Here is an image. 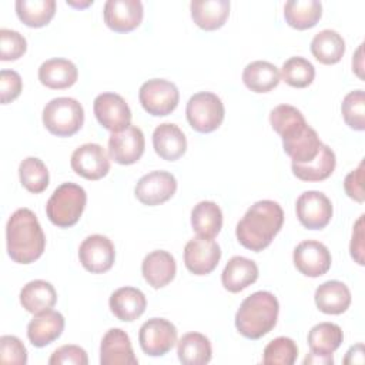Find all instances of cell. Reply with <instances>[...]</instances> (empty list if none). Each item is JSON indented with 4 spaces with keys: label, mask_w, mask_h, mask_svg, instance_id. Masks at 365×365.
I'll return each mask as SVG.
<instances>
[{
    "label": "cell",
    "mask_w": 365,
    "mask_h": 365,
    "mask_svg": "<svg viewBox=\"0 0 365 365\" xmlns=\"http://www.w3.org/2000/svg\"><path fill=\"white\" fill-rule=\"evenodd\" d=\"M284 224L281 205L271 200H261L252 204L238 221L235 235L238 242L254 252L267 248Z\"/></svg>",
    "instance_id": "1"
},
{
    "label": "cell",
    "mask_w": 365,
    "mask_h": 365,
    "mask_svg": "<svg viewBox=\"0 0 365 365\" xmlns=\"http://www.w3.org/2000/svg\"><path fill=\"white\" fill-rule=\"evenodd\" d=\"M7 254L17 264L37 261L46 248V235L36 214L29 208L16 210L6 225Z\"/></svg>",
    "instance_id": "2"
},
{
    "label": "cell",
    "mask_w": 365,
    "mask_h": 365,
    "mask_svg": "<svg viewBox=\"0 0 365 365\" xmlns=\"http://www.w3.org/2000/svg\"><path fill=\"white\" fill-rule=\"evenodd\" d=\"M279 304L269 291H257L248 295L235 314L237 331L248 339H259L277 325Z\"/></svg>",
    "instance_id": "3"
},
{
    "label": "cell",
    "mask_w": 365,
    "mask_h": 365,
    "mask_svg": "<svg viewBox=\"0 0 365 365\" xmlns=\"http://www.w3.org/2000/svg\"><path fill=\"white\" fill-rule=\"evenodd\" d=\"M87 202V194L83 187L74 182L58 185L46 204L48 220L60 227L68 228L78 222Z\"/></svg>",
    "instance_id": "4"
},
{
    "label": "cell",
    "mask_w": 365,
    "mask_h": 365,
    "mask_svg": "<svg viewBox=\"0 0 365 365\" xmlns=\"http://www.w3.org/2000/svg\"><path fill=\"white\" fill-rule=\"evenodd\" d=\"M83 123L84 108L76 98L57 97L43 108V124L57 137L74 135L83 127Z\"/></svg>",
    "instance_id": "5"
},
{
    "label": "cell",
    "mask_w": 365,
    "mask_h": 365,
    "mask_svg": "<svg viewBox=\"0 0 365 365\" xmlns=\"http://www.w3.org/2000/svg\"><path fill=\"white\" fill-rule=\"evenodd\" d=\"M185 114L188 124L198 133H212L224 121L225 110L221 98L210 91H200L190 97Z\"/></svg>",
    "instance_id": "6"
},
{
    "label": "cell",
    "mask_w": 365,
    "mask_h": 365,
    "mask_svg": "<svg viewBox=\"0 0 365 365\" xmlns=\"http://www.w3.org/2000/svg\"><path fill=\"white\" fill-rule=\"evenodd\" d=\"M138 98L148 114L154 117H164L177 108L180 91L177 86L168 80L151 78L140 87Z\"/></svg>",
    "instance_id": "7"
},
{
    "label": "cell",
    "mask_w": 365,
    "mask_h": 365,
    "mask_svg": "<svg viewBox=\"0 0 365 365\" xmlns=\"http://www.w3.org/2000/svg\"><path fill=\"white\" fill-rule=\"evenodd\" d=\"M138 342L144 354L150 356H163L175 345L177 328L165 318H151L141 325Z\"/></svg>",
    "instance_id": "8"
},
{
    "label": "cell",
    "mask_w": 365,
    "mask_h": 365,
    "mask_svg": "<svg viewBox=\"0 0 365 365\" xmlns=\"http://www.w3.org/2000/svg\"><path fill=\"white\" fill-rule=\"evenodd\" d=\"M93 110L100 125L111 133H118L131 123V110L117 93L98 94L94 98Z\"/></svg>",
    "instance_id": "9"
},
{
    "label": "cell",
    "mask_w": 365,
    "mask_h": 365,
    "mask_svg": "<svg viewBox=\"0 0 365 365\" xmlns=\"http://www.w3.org/2000/svg\"><path fill=\"white\" fill-rule=\"evenodd\" d=\"M78 259L84 269L91 274L107 272L115 259L114 244L106 235H88L78 247Z\"/></svg>",
    "instance_id": "10"
},
{
    "label": "cell",
    "mask_w": 365,
    "mask_h": 365,
    "mask_svg": "<svg viewBox=\"0 0 365 365\" xmlns=\"http://www.w3.org/2000/svg\"><path fill=\"white\" fill-rule=\"evenodd\" d=\"M177 191V180L168 171H151L143 175L134 188L137 200L144 205H160Z\"/></svg>",
    "instance_id": "11"
},
{
    "label": "cell",
    "mask_w": 365,
    "mask_h": 365,
    "mask_svg": "<svg viewBox=\"0 0 365 365\" xmlns=\"http://www.w3.org/2000/svg\"><path fill=\"white\" fill-rule=\"evenodd\" d=\"M299 222L308 230H322L332 218L331 200L321 191L302 192L295 204Z\"/></svg>",
    "instance_id": "12"
},
{
    "label": "cell",
    "mask_w": 365,
    "mask_h": 365,
    "mask_svg": "<svg viewBox=\"0 0 365 365\" xmlns=\"http://www.w3.org/2000/svg\"><path fill=\"white\" fill-rule=\"evenodd\" d=\"M221 258V248L212 238L194 237L184 247V264L194 275L212 272Z\"/></svg>",
    "instance_id": "13"
},
{
    "label": "cell",
    "mask_w": 365,
    "mask_h": 365,
    "mask_svg": "<svg viewBox=\"0 0 365 365\" xmlns=\"http://www.w3.org/2000/svg\"><path fill=\"white\" fill-rule=\"evenodd\" d=\"M70 165L80 177L94 181L107 175L110 171V158L100 144L87 143L73 151Z\"/></svg>",
    "instance_id": "14"
},
{
    "label": "cell",
    "mask_w": 365,
    "mask_h": 365,
    "mask_svg": "<svg viewBox=\"0 0 365 365\" xmlns=\"http://www.w3.org/2000/svg\"><path fill=\"white\" fill-rule=\"evenodd\" d=\"M295 268L305 277L317 278L328 272L331 268V252L319 241L305 240L299 242L292 254Z\"/></svg>",
    "instance_id": "15"
},
{
    "label": "cell",
    "mask_w": 365,
    "mask_h": 365,
    "mask_svg": "<svg viewBox=\"0 0 365 365\" xmlns=\"http://www.w3.org/2000/svg\"><path fill=\"white\" fill-rule=\"evenodd\" d=\"M144 148L145 138L137 125L130 124L118 133H111L108 138V155L121 165L137 163L144 154Z\"/></svg>",
    "instance_id": "16"
},
{
    "label": "cell",
    "mask_w": 365,
    "mask_h": 365,
    "mask_svg": "<svg viewBox=\"0 0 365 365\" xmlns=\"http://www.w3.org/2000/svg\"><path fill=\"white\" fill-rule=\"evenodd\" d=\"M143 14L144 9L140 0H107L103 10L106 26L117 33H128L137 29Z\"/></svg>",
    "instance_id": "17"
},
{
    "label": "cell",
    "mask_w": 365,
    "mask_h": 365,
    "mask_svg": "<svg viewBox=\"0 0 365 365\" xmlns=\"http://www.w3.org/2000/svg\"><path fill=\"white\" fill-rule=\"evenodd\" d=\"M101 365H137L130 336L120 328L108 329L100 344Z\"/></svg>",
    "instance_id": "18"
},
{
    "label": "cell",
    "mask_w": 365,
    "mask_h": 365,
    "mask_svg": "<svg viewBox=\"0 0 365 365\" xmlns=\"http://www.w3.org/2000/svg\"><path fill=\"white\" fill-rule=\"evenodd\" d=\"M64 324V317L58 311L47 309L38 312L27 325V338L34 346L43 348L63 334Z\"/></svg>",
    "instance_id": "19"
},
{
    "label": "cell",
    "mask_w": 365,
    "mask_h": 365,
    "mask_svg": "<svg viewBox=\"0 0 365 365\" xmlns=\"http://www.w3.org/2000/svg\"><path fill=\"white\" fill-rule=\"evenodd\" d=\"M141 272L148 285L158 289L168 285L174 279L177 264L168 251L155 250L144 257Z\"/></svg>",
    "instance_id": "20"
},
{
    "label": "cell",
    "mask_w": 365,
    "mask_h": 365,
    "mask_svg": "<svg viewBox=\"0 0 365 365\" xmlns=\"http://www.w3.org/2000/svg\"><path fill=\"white\" fill-rule=\"evenodd\" d=\"M153 147L163 160L175 161L187 151V138L178 125L163 123L153 133Z\"/></svg>",
    "instance_id": "21"
},
{
    "label": "cell",
    "mask_w": 365,
    "mask_h": 365,
    "mask_svg": "<svg viewBox=\"0 0 365 365\" xmlns=\"http://www.w3.org/2000/svg\"><path fill=\"white\" fill-rule=\"evenodd\" d=\"M108 305L114 317H117L120 321L131 322L144 314L147 299L143 291L138 288L121 287L111 294Z\"/></svg>",
    "instance_id": "22"
},
{
    "label": "cell",
    "mask_w": 365,
    "mask_h": 365,
    "mask_svg": "<svg viewBox=\"0 0 365 365\" xmlns=\"http://www.w3.org/2000/svg\"><path fill=\"white\" fill-rule=\"evenodd\" d=\"M314 299L321 312L328 315H339L351 305V291L344 282L331 279L325 281L315 289Z\"/></svg>",
    "instance_id": "23"
},
{
    "label": "cell",
    "mask_w": 365,
    "mask_h": 365,
    "mask_svg": "<svg viewBox=\"0 0 365 365\" xmlns=\"http://www.w3.org/2000/svg\"><path fill=\"white\" fill-rule=\"evenodd\" d=\"M78 78L76 64L67 58H50L38 67V80L51 90H64L71 87Z\"/></svg>",
    "instance_id": "24"
},
{
    "label": "cell",
    "mask_w": 365,
    "mask_h": 365,
    "mask_svg": "<svg viewBox=\"0 0 365 365\" xmlns=\"http://www.w3.org/2000/svg\"><path fill=\"white\" fill-rule=\"evenodd\" d=\"M269 123L272 130L282 138V143L294 140L309 127L302 113L289 104L274 107L269 113Z\"/></svg>",
    "instance_id": "25"
},
{
    "label": "cell",
    "mask_w": 365,
    "mask_h": 365,
    "mask_svg": "<svg viewBox=\"0 0 365 365\" xmlns=\"http://www.w3.org/2000/svg\"><path fill=\"white\" fill-rule=\"evenodd\" d=\"M258 278L257 264L245 257H232L221 274L222 287L230 292H240L254 284Z\"/></svg>",
    "instance_id": "26"
},
{
    "label": "cell",
    "mask_w": 365,
    "mask_h": 365,
    "mask_svg": "<svg viewBox=\"0 0 365 365\" xmlns=\"http://www.w3.org/2000/svg\"><path fill=\"white\" fill-rule=\"evenodd\" d=\"M194 23L202 30H217L230 16L228 0H194L190 4Z\"/></svg>",
    "instance_id": "27"
},
{
    "label": "cell",
    "mask_w": 365,
    "mask_h": 365,
    "mask_svg": "<svg viewBox=\"0 0 365 365\" xmlns=\"http://www.w3.org/2000/svg\"><path fill=\"white\" fill-rule=\"evenodd\" d=\"M335 165V153L327 144H322L318 154L311 161L302 164L292 163L291 168L294 175L302 181H322L334 173Z\"/></svg>",
    "instance_id": "28"
},
{
    "label": "cell",
    "mask_w": 365,
    "mask_h": 365,
    "mask_svg": "<svg viewBox=\"0 0 365 365\" xmlns=\"http://www.w3.org/2000/svg\"><path fill=\"white\" fill-rule=\"evenodd\" d=\"M57 302L54 287L44 279L27 282L20 291V304L30 314H38L51 309Z\"/></svg>",
    "instance_id": "29"
},
{
    "label": "cell",
    "mask_w": 365,
    "mask_h": 365,
    "mask_svg": "<svg viewBox=\"0 0 365 365\" xmlns=\"http://www.w3.org/2000/svg\"><path fill=\"white\" fill-rule=\"evenodd\" d=\"M279 80L281 76L278 67L265 60L251 61L242 71L245 87L254 93H268L278 86Z\"/></svg>",
    "instance_id": "30"
},
{
    "label": "cell",
    "mask_w": 365,
    "mask_h": 365,
    "mask_svg": "<svg viewBox=\"0 0 365 365\" xmlns=\"http://www.w3.org/2000/svg\"><path fill=\"white\" fill-rule=\"evenodd\" d=\"M177 355L184 365H204L211 361L210 339L200 332H188L177 342Z\"/></svg>",
    "instance_id": "31"
},
{
    "label": "cell",
    "mask_w": 365,
    "mask_h": 365,
    "mask_svg": "<svg viewBox=\"0 0 365 365\" xmlns=\"http://www.w3.org/2000/svg\"><path fill=\"white\" fill-rule=\"evenodd\" d=\"M322 16V4L317 0H289L284 6V17L288 26L297 30L314 27Z\"/></svg>",
    "instance_id": "32"
},
{
    "label": "cell",
    "mask_w": 365,
    "mask_h": 365,
    "mask_svg": "<svg viewBox=\"0 0 365 365\" xmlns=\"http://www.w3.org/2000/svg\"><path fill=\"white\" fill-rule=\"evenodd\" d=\"M311 53L322 64H336L345 53V40L335 30H321L311 41Z\"/></svg>",
    "instance_id": "33"
},
{
    "label": "cell",
    "mask_w": 365,
    "mask_h": 365,
    "mask_svg": "<svg viewBox=\"0 0 365 365\" xmlns=\"http://www.w3.org/2000/svg\"><path fill=\"white\" fill-rule=\"evenodd\" d=\"M191 225L198 237L214 238L222 228V211L214 201H201L191 211Z\"/></svg>",
    "instance_id": "34"
},
{
    "label": "cell",
    "mask_w": 365,
    "mask_h": 365,
    "mask_svg": "<svg viewBox=\"0 0 365 365\" xmlns=\"http://www.w3.org/2000/svg\"><path fill=\"white\" fill-rule=\"evenodd\" d=\"M342 341V329L334 322H319L308 332V346L314 354L332 355L341 346Z\"/></svg>",
    "instance_id": "35"
},
{
    "label": "cell",
    "mask_w": 365,
    "mask_h": 365,
    "mask_svg": "<svg viewBox=\"0 0 365 365\" xmlns=\"http://www.w3.org/2000/svg\"><path fill=\"white\" fill-rule=\"evenodd\" d=\"M17 17L29 27H43L56 14L54 0H17Z\"/></svg>",
    "instance_id": "36"
},
{
    "label": "cell",
    "mask_w": 365,
    "mask_h": 365,
    "mask_svg": "<svg viewBox=\"0 0 365 365\" xmlns=\"http://www.w3.org/2000/svg\"><path fill=\"white\" fill-rule=\"evenodd\" d=\"M19 177L21 185L33 194L43 192L50 181L46 164L37 157H27L20 163Z\"/></svg>",
    "instance_id": "37"
},
{
    "label": "cell",
    "mask_w": 365,
    "mask_h": 365,
    "mask_svg": "<svg viewBox=\"0 0 365 365\" xmlns=\"http://www.w3.org/2000/svg\"><path fill=\"white\" fill-rule=\"evenodd\" d=\"M322 143L312 127H308L301 135L297 138L282 143L284 151L291 157L292 163H308L311 161L319 151Z\"/></svg>",
    "instance_id": "38"
},
{
    "label": "cell",
    "mask_w": 365,
    "mask_h": 365,
    "mask_svg": "<svg viewBox=\"0 0 365 365\" xmlns=\"http://www.w3.org/2000/svg\"><path fill=\"white\" fill-rule=\"evenodd\" d=\"M279 76L288 86L295 88H304L314 81L315 68L312 63L307 58L295 56L284 61Z\"/></svg>",
    "instance_id": "39"
},
{
    "label": "cell",
    "mask_w": 365,
    "mask_h": 365,
    "mask_svg": "<svg viewBox=\"0 0 365 365\" xmlns=\"http://www.w3.org/2000/svg\"><path fill=\"white\" fill-rule=\"evenodd\" d=\"M297 356V344L288 336H278L264 348L262 362L265 365H292Z\"/></svg>",
    "instance_id": "40"
},
{
    "label": "cell",
    "mask_w": 365,
    "mask_h": 365,
    "mask_svg": "<svg viewBox=\"0 0 365 365\" xmlns=\"http://www.w3.org/2000/svg\"><path fill=\"white\" fill-rule=\"evenodd\" d=\"M344 121L356 131L365 130V94L364 90L349 91L341 104Z\"/></svg>",
    "instance_id": "41"
},
{
    "label": "cell",
    "mask_w": 365,
    "mask_h": 365,
    "mask_svg": "<svg viewBox=\"0 0 365 365\" xmlns=\"http://www.w3.org/2000/svg\"><path fill=\"white\" fill-rule=\"evenodd\" d=\"M27 50L26 38L16 30H0V58L3 61H11L20 58Z\"/></svg>",
    "instance_id": "42"
},
{
    "label": "cell",
    "mask_w": 365,
    "mask_h": 365,
    "mask_svg": "<svg viewBox=\"0 0 365 365\" xmlns=\"http://www.w3.org/2000/svg\"><path fill=\"white\" fill-rule=\"evenodd\" d=\"M0 362L24 365L27 362V349L14 335H3L0 338Z\"/></svg>",
    "instance_id": "43"
},
{
    "label": "cell",
    "mask_w": 365,
    "mask_h": 365,
    "mask_svg": "<svg viewBox=\"0 0 365 365\" xmlns=\"http://www.w3.org/2000/svg\"><path fill=\"white\" fill-rule=\"evenodd\" d=\"M50 365H87V352L78 345H63L57 348L50 359Z\"/></svg>",
    "instance_id": "44"
},
{
    "label": "cell",
    "mask_w": 365,
    "mask_h": 365,
    "mask_svg": "<svg viewBox=\"0 0 365 365\" xmlns=\"http://www.w3.org/2000/svg\"><path fill=\"white\" fill-rule=\"evenodd\" d=\"M23 88L21 77L14 70H1L0 71V100L1 104H7L16 100Z\"/></svg>",
    "instance_id": "45"
},
{
    "label": "cell",
    "mask_w": 365,
    "mask_h": 365,
    "mask_svg": "<svg viewBox=\"0 0 365 365\" xmlns=\"http://www.w3.org/2000/svg\"><path fill=\"white\" fill-rule=\"evenodd\" d=\"M344 190L349 198L356 202H364L365 191H364V161L351 171L344 180Z\"/></svg>",
    "instance_id": "46"
},
{
    "label": "cell",
    "mask_w": 365,
    "mask_h": 365,
    "mask_svg": "<svg viewBox=\"0 0 365 365\" xmlns=\"http://www.w3.org/2000/svg\"><path fill=\"white\" fill-rule=\"evenodd\" d=\"M349 251L355 262L364 265V214L356 220L354 225Z\"/></svg>",
    "instance_id": "47"
},
{
    "label": "cell",
    "mask_w": 365,
    "mask_h": 365,
    "mask_svg": "<svg viewBox=\"0 0 365 365\" xmlns=\"http://www.w3.org/2000/svg\"><path fill=\"white\" fill-rule=\"evenodd\" d=\"M344 364H364V345L351 346L344 358Z\"/></svg>",
    "instance_id": "48"
},
{
    "label": "cell",
    "mask_w": 365,
    "mask_h": 365,
    "mask_svg": "<svg viewBox=\"0 0 365 365\" xmlns=\"http://www.w3.org/2000/svg\"><path fill=\"white\" fill-rule=\"evenodd\" d=\"M308 364H321V365H332L334 364V358L332 355H321V354H314V352H309L305 359H304V365H308Z\"/></svg>",
    "instance_id": "49"
},
{
    "label": "cell",
    "mask_w": 365,
    "mask_h": 365,
    "mask_svg": "<svg viewBox=\"0 0 365 365\" xmlns=\"http://www.w3.org/2000/svg\"><path fill=\"white\" fill-rule=\"evenodd\" d=\"M362 46L364 44H359L356 53H355V57L352 58V68L355 70V73L358 74V77H364L362 76V68H364V64H362Z\"/></svg>",
    "instance_id": "50"
},
{
    "label": "cell",
    "mask_w": 365,
    "mask_h": 365,
    "mask_svg": "<svg viewBox=\"0 0 365 365\" xmlns=\"http://www.w3.org/2000/svg\"><path fill=\"white\" fill-rule=\"evenodd\" d=\"M67 4H70V6H73V7H80V9H84V7H87V6H90V4H93V0H87V1H84V3H77V1H73V0H67Z\"/></svg>",
    "instance_id": "51"
}]
</instances>
